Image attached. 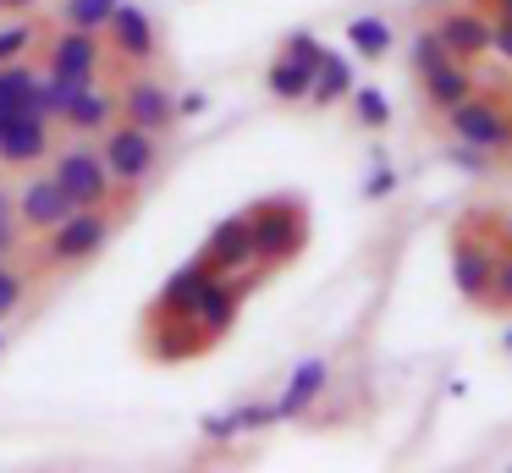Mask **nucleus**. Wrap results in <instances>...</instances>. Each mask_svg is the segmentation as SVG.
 Wrapping results in <instances>:
<instances>
[{
    "instance_id": "4be33fe9",
    "label": "nucleus",
    "mask_w": 512,
    "mask_h": 473,
    "mask_svg": "<svg viewBox=\"0 0 512 473\" xmlns=\"http://www.w3.org/2000/svg\"><path fill=\"white\" fill-rule=\"evenodd\" d=\"M34 88H39V66L28 61H0V116L34 110Z\"/></svg>"
},
{
    "instance_id": "39448f33",
    "label": "nucleus",
    "mask_w": 512,
    "mask_h": 473,
    "mask_svg": "<svg viewBox=\"0 0 512 473\" xmlns=\"http://www.w3.org/2000/svg\"><path fill=\"white\" fill-rule=\"evenodd\" d=\"M39 72L72 77V83H100L111 72V50H105L100 33L61 22L56 33H39Z\"/></svg>"
},
{
    "instance_id": "423d86ee",
    "label": "nucleus",
    "mask_w": 512,
    "mask_h": 473,
    "mask_svg": "<svg viewBox=\"0 0 512 473\" xmlns=\"http://www.w3.org/2000/svg\"><path fill=\"white\" fill-rule=\"evenodd\" d=\"M441 116H446V127H452V138L479 143V149H490V154L512 149V110H507V99L490 94V88H474V94L457 99Z\"/></svg>"
},
{
    "instance_id": "a211bd4d",
    "label": "nucleus",
    "mask_w": 512,
    "mask_h": 473,
    "mask_svg": "<svg viewBox=\"0 0 512 473\" xmlns=\"http://www.w3.org/2000/svg\"><path fill=\"white\" fill-rule=\"evenodd\" d=\"M210 264L193 253L188 264H177V270L166 275V286H160V297H155V314H193V303H199V292H204V281H210Z\"/></svg>"
},
{
    "instance_id": "58836bf2",
    "label": "nucleus",
    "mask_w": 512,
    "mask_h": 473,
    "mask_svg": "<svg viewBox=\"0 0 512 473\" xmlns=\"http://www.w3.org/2000/svg\"><path fill=\"white\" fill-rule=\"evenodd\" d=\"M28 6H39V0H0V11H28Z\"/></svg>"
},
{
    "instance_id": "0eeeda50",
    "label": "nucleus",
    "mask_w": 512,
    "mask_h": 473,
    "mask_svg": "<svg viewBox=\"0 0 512 473\" xmlns=\"http://www.w3.org/2000/svg\"><path fill=\"white\" fill-rule=\"evenodd\" d=\"M105 50H111V66H127V72H138V66H149L160 55V28L155 17H149L144 6H133V0H122V6L111 11V22L100 28Z\"/></svg>"
},
{
    "instance_id": "b1692460",
    "label": "nucleus",
    "mask_w": 512,
    "mask_h": 473,
    "mask_svg": "<svg viewBox=\"0 0 512 473\" xmlns=\"http://www.w3.org/2000/svg\"><path fill=\"white\" fill-rule=\"evenodd\" d=\"M347 105H353V121L364 132H386L391 127V99L380 94V88L369 83H353V94H347Z\"/></svg>"
},
{
    "instance_id": "f3484780",
    "label": "nucleus",
    "mask_w": 512,
    "mask_h": 473,
    "mask_svg": "<svg viewBox=\"0 0 512 473\" xmlns=\"http://www.w3.org/2000/svg\"><path fill=\"white\" fill-rule=\"evenodd\" d=\"M325 385H331V363H325V358H303L298 369H292L287 391L276 396V418H281V424H287V418H309L314 402L325 396Z\"/></svg>"
},
{
    "instance_id": "79ce46f5",
    "label": "nucleus",
    "mask_w": 512,
    "mask_h": 473,
    "mask_svg": "<svg viewBox=\"0 0 512 473\" xmlns=\"http://www.w3.org/2000/svg\"><path fill=\"white\" fill-rule=\"evenodd\" d=\"M507 110H512V94H507Z\"/></svg>"
},
{
    "instance_id": "412c9836",
    "label": "nucleus",
    "mask_w": 512,
    "mask_h": 473,
    "mask_svg": "<svg viewBox=\"0 0 512 473\" xmlns=\"http://www.w3.org/2000/svg\"><path fill=\"white\" fill-rule=\"evenodd\" d=\"M353 94V66H347V55L325 50L320 66H314V83H309V105H342V99Z\"/></svg>"
},
{
    "instance_id": "bb28decb",
    "label": "nucleus",
    "mask_w": 512,
    "mask_h": 473,
    "mask_svg": "<svg viewBox=\"0 0 512 473\" xmlns=\"http://www.w3.org/2000/svg\"><path fill=\"white\" fill-rule=\"evenodd\" d=\"M485 308L512 314V248H496V275H490V303Z\"/></svg>"
},
{
    "instance_id": "f704fd0d",
    "label": "nucleus",
    "mask_w": 512,
    "mask_h": 473,
    "mask_svg": "<svg viewBox=\"0 0 512 473\" xmlns=\"http://www.w3.org/2000/svg\"><path fill=\"white\" fill-rule=\"evenodd\" d=\"M490 50H496L501 61H512V17H496V22H490Z\"/></svg>"
},
{
    "instance_id": "aec40b11",
    "label": "nucleus",
    "mask_w": 512,
    "mask_h": 473,
    "mask_svg": "<svg viewBox=\"0 0 512 473\" xmlns=\"http://www.w3.org/2000/svg\"><path fill=\"white\" fill-rule=\"evenodd\" d=\"M309 83H314V66L298 61V55H287V50L265 66V88H270V99H281V105H303V99H309Z\"/></svg>"
},
{
    "instance_id": "473e14b6",
    "label": "nucleus",
    "mask_w": 512,
    "mask_h": 473,
    "mask_svg": "<svg viewBox=\"0 0 512 473\" xmlns=\"http://www.w3.org/2000/svg\"><path fill=\"white\" fill-rule=\"evenodd\" d=\"M287 55H298V61H309V66H320V55H325V44L314 39V33H292L287 44H281Z\"/></svg>"
},
{
    "instance_id": "72a5a7b5",
    "label": "nucleus",
    "mask_w": 512,
    "mask_h": 473,
    "mask_svg": "<svg viewBox=\"0 0 512 473\" xmlns=\"http://www.w3.org/2000/svg\"><path fill=\"white\" fill-rule=\"evenodd\" d=\"M204 440H215V446H221V440H237L232 407H226V413H210V418H204Z\"/></svg>"
},
{
    "instance_id": "e433bc0d",
    "label": "nucleus",
    "mask_w": 512,
    "mask_h": 473,
    "mask_svg": "<svg viewBox=\"0 0 512 473\" xmlns=\"http://www.w3.org/2000/svg\"><path fill=\"white\" fill-rule=\"evenodd\" d=\"M490 226H496V248H512V215H496Z\"/></svg>"
},
{
    "instance_id": "9d476101",
    "label": "nucleus",
    "mask_w": 512,
    "mask_h": 473,
    "mask_svg": "<svg viewBox=\"0 0 512 473\" xmlns=\"http://www.w3.org/2000/svg\"><path fill=\"white\" fill-rule=\"evenodd\" d=\"M116 116L166 138V132L177 127V94H171L160 77H149V72H127L122 88H116Z\"/></svg>"
},
{
    "instance_id": "ddd939ff",
    "label": "nucleus",
    "mask_w": 512,
    "mask_h": 473,
    "mask_svg": "<svg viewBox=\"0 0 512 473\" xmlns=\"http://www.w3.org/2000/svg\"><path fill=\"white\" fill-rule=\"evenodd\" d=\"M12 209H17L23 237H45V231L56 226V220H67L78 204H72V193L50 171H28V182L12 193Z\"/></svg>"
},
{
    "instance_id": "6ab92c4d",
    "label": "nucleus",
    "mask_w": 512,
    "mask_h": 473,
    "mask_svg": "<svg viewBox=\"0 0 512 473\" xmlns=\"http://www.w3.org/2000/svg\"><path fill=\"white\" fill-rule=\"evenodd\" d=\"M419 88L430 99V110H452L457 99L474 94V72H468V61H441L430 72H419Z\"/></svg>"
},
{
    "instance_id": "dca6fc26",
    "label": "nucleus",
    "mask_w": 512,
    "mask_h": 473,
    "mask_svg": "<svg viewBox=\"0 0 512 473\" xmlns=\"http://www.w3.org/2000/svg\"><path fill=\"white\" fill-rule=\"evenodd\" d=\"M116 121V88L105 83H83L78 94H72V105L61 110V127L72 132V138H100L105 127Z\"/></svg>"
},
{
    "instance_id": "c85d7f7f",
    "label": "nucleus",
    "mask_w": 512,
    "mask_h": 473,
    "mask_svg": "<svg viewBox=\"0 0 512 473\" xmlns=\"http://www.w3.org/2000/svg\"><path fill=\"white\" fill-rule=\"evenodd\" d=\"M232 424H237V435H254V429H270L281 418H276V402H243V407H232Z\"/></svg>"
},
{
    "instance_id": "c756f323",
    "label": "nucleus",
    "mask_w": 512,
    "mask_h": 473,
    "mask_svg": "<svg viewBox=\"0 0 512 473\" xmlns=\"http://www.w3.org/2000/svg\"><path fill=\"white\" fill-rule=\"evenodd\" d=\"M441 61H452L446 44L435 39V28H419L413 33V72H430V66H441Z\"/></svg>"
},
{
    "instance_id": "ea45409f",
    "label": "nucleus",
    "mask_w": 512,
    "mask_h": 473,
    "mask_svg": "<svg viewBox=\"0 0 512 473\" xmlns=\"http://www.w3.org/2000/svg\"><path fill=\"white\" fill-rule=\"evenodd\" d=\"M501 352H512V325H507V330H501Z\"/></svg>"
},
{
    "instance_id": "393cba45",
    "label": "nucleus",
    "mask_w": 512,
    "mask_h": 473,
    "mask_svg": "<svg viewBox=\"0 0 512 473\" xmlns=\"http://www.w3.org/2000/svg\"><path fill=\"white\" fill-rule=\"evenodd\" d=\"M122 6V0H61V22L67 28H89V33H100L105 22H111V11Z\"/></svg>"
},
{
    "instance_id": "2f4dec72",
    "label": "nucleus",
    "mask_w": 512,
    "mask_h": 473,
    "mask_svg": "<svg viewBox=\"0 0 512 473\" xmlns=\"http://www.w3.org/2000/svg\"><path fill=\"white\" fill-rule=\"evenodd\" d=\"M369 160H375V171L364 176V198H369V204H375V198L397 193V171H391V165H386V154H369Z\"/></svg>"
},
{
    "instance_id": "5701e85b",
    "label": "nucleus",
    "mask_w": 512,
    "mask_h": 473,
    "mask_svg": "<svg viewBox=\"0 0 512 473\" xmlns=\"http://www.w3.org/2000/svg\"><path fill=\"white\" fill-rule=\"evenodd\" d=\"M347 44H353L358 61H386L391 44H397V28L386 17H375V11H364V17L347 22Z\"/></svg>"
},
{
    "instance_id": "f8f14e48",
    "label": "nucleus",
    "mask_w": 512,
    "mask_h": 473,
    "mask_svg": "<svg viewBox=\"0 0 512 473\" xmlns=\"http://www.w3.org/2000/svg\"><path fill=\"white\" fill-rule=\"evenodd\" d=\"M490 6L485 0H457V6H446L441 17L430 22L435 28V39L446 44V55H452V61H468L474 66L479 55H490Z\"/></svg>"
},
{
    "instance_id": "7c9ffc66",
    "label": "nucleus",
    "mask_w": 512,
    "mask_h": 473,
    "mask_svg": "<svg viewBox=\"0 0 512 473\" xmlns=\"http://www.w3.org/2000/svg\"><path fill=\"white\" fill-rule=\"evenodd\" d=\"M28 281H34V275H23V270H6V264H0V319L23 308V297H28Z\"/></svg>"
},
{
    "instance_id": "c9c22d12",
    "label": "nucleus",
    "mask_w": 512,
    "mask_h": 473,
    "mask_svg": "<svg viewBox=\"0 0 512 473\" xmlns=\"http://www.w3.org/2000/svg\"><path fill=\"white\" fill-rule=\"evenodd\" d=\"M204 110H210V94H177V121L204 116Z\"/></svg>"
},
{
    "instance_id": "6e6552de",
    "label": "nucleus",
    "mask_w": 512,
    "mask_h": 473,
    "mask_svg": "<svg viewBox=\"0 0 512 473\" xmlns=\"http://www.w3.org/2000/svg\"><path fill=\"white\" fill-rule=\"evenodd\" d=\"M259 281H265V270H259V264H248V270H237V275H210V281H204V292H199V303H193V319H199L204 336L221 341L226 330L237 325L243 297L254 292Z\"/></svg>"
},
{
    "instance_id": "7ed1b4c3",
    "label": "nucleus",
    "mask_w": 512,
    "mask_h": 473,
    "mask_svg": "<svg viewBox=\"0 0 512 473\" xmlns=\"http://www.w3.org/2000/svg\"><path fill=\"white\" fill-rule=\"evenodd\" d=\"M248 231H254V264L270 275L309 248V209L292 193L287 198H259V204L248 209Z\"/></svg>"
},
{
    "instance_id": "20e7f679",
    "label": "nucleus",
    "mask_w": 512,
    "mask_h": 473,
    "mask_svg": "<svg viewBox=\"0 0 512 473\" xmlns=\"http://www.w3.org/2000/svg\"><path fill=\"white\" fill-rule=\"evenodd\" d=\"M94 143H100V160H105V171H111V182L122 187V193H138V187L160 171V160H166L160 132L133 127V121H122V116H116Z\"/></svg>"
},
{
    "instance_id": "9b49d317",
    "label": "nucleus",
    "mask_w": 512,
    "mask_h": 473,
    "mask_svg": "<svg viewBox=\"0 0 512 473\" xmlns=\"http://www.w3.org/2000/svg\"><path fill=\"white\" fill-rule=\"evenodd\" d=\"M490 275H496V237L474 226H457L452 231V281L463 292V303L485 308L490 303Z\"/></svg>"
},
{
    "instance_id": "37998d69",
    "label": "nucleus",
    "mask_w": 512,
    "mask_h": 473,
    "mask_svg": "<svg viewBox=\"0 0 512 473\" xmlns=\"http://www.w3.org/2000/svg\"><path fill=\"white\" fill-rule=\"evenodd\" d=\"M0 264H6V253H0Z\"/></svg>"
},
{
    "instance_id": "cd10ccee",
    "label": "nucleus",
    "mask_w": 512,
    "mask_h": 473,
    "mask_svg": "<svg viewBox=\"0 0 512 473\" xmlns=\"http://www.w3.org/2000/svg\"><path fill=\"white\" fill-rule=\"evenodd\" d=\"M446 160H452L457 171H474V176H490V171H496V154L479 149V143H463V138L452 143V154H446Z\"/></svg>"
},
{
    "instance_id": "2eb2a0df",
    "label": "nucleus",
    "mask_w": 512,
    "mask_h": 473,
    "mask_svg": "<svg viewBox=\"0 0 512 473\" xmlns=\"http://www.w3.org/2000/svg\"><path fill=\"white\" fill-rule=\"evenodd\" d=\"M199 259L210 264L215 275H237V270H248V264H254V231H248V209H243V215L215 220L210 237H204V248H199Z\"/></svg>"
},
{
    "instance_id": "4468645a",
    "label": "nucleus",
    "mask_w": 512,
    "mask_h": 473,
    "mask_svg": "<svg viewBox=\"0 0 512 473\" xmlns=\"http://www.w3.org/2000/svg\"><path fill=\"white\" fill-rule=\"evenodd\" d=\"M215 341L199 330V319L193 314H149L144 319V352L155 363H188L199 358V352H210Z\"/></svg>"
},
{
    "instance_id": "1a4fd4ad",
    "label": "nucleus",
    "mask_w": 512,
    "mask_h": 473,
    "mask_svg": "<svg viewBox=\"0 0 512 473\" xmlns=\"http://www.w3.org/2000/svg\"><path fill=\"white\" fill-rule=\"evenodd\" d=\"M56 154V121L39 110H17L0 116V165L6 171H39Z\"/></svg>"
},
{
    "instance_id": "f03ea898",
    "label": "nucleus",
    "mask_w": 512,
    "mask_h": 473,
    "mask_svg": "<svg viewBox=\"0 0 512 473\" xmlns=\"http://www.w3.org/2000/svg\"><path fill=\"white\" fill-rule=\"evenodd\" d=\"M45 171L56 176L61 187H67L78 209H133V204H138V193H122V187L111 182V171H105L100 143H94V138L61 143V149L45 160Z\"/></svg>"
},
{
    "instance_id": "a878e982",
    "label": "nucleus",
    "mask_w": 512,
    "mask_h": 473,
    "mask_svg": "<svg viewBox=\"0 0 512 473\" xmlns=\"http://www.w3.org/2000/svg\"><path fill=\"white\" fill-rule=\"evenodd\" d=\"M34 44H39V22L28 17V11H17V22L0 28V61H23Z\"/></svg>"
},
{
    "instance_id": "4c0bfd02",
    "label": "nucleus",
    "mask_w": 512,
    "mask_h": 473,
    "mask_svg": "<svg viewBox=\"0 0 512 473\" xmlns=\"http://www.w3.org/2000/svg\"><path fill=\"white\" fill-rule=\"evenodd\" d=\"M490 6V17H512V0H485Z\"/></svg>"
},
{
    "instance_id": "f257e3e1",
    "label": "nucleus",
    "mask_w": 512,
    "mask_h": 473,
    "mask_svg": "<svg viewBox=\"0 0 512 473\" xmlns=\"http://www.w3.org/2000/svg\"><path fill=\"white\" fill-rule=\"evenodd\" d=\"M127 209H72L67 220L39 237L34 248V275H61V270H83L89 259H100L111 248L116 226H122Z\"/></svg>"
},
{
    "instance_id": "a19ab883",
    "label": "nucleus",
    "mask_w": 512,
    "mask_h": 473,
    "mask_svg": "<svg viewBox=\"0 0 512 473\" xmlns=\"http://www.w3.org/2000/svg\"><path fill=\"white\" fill-rule=\"evenodd\" d=\"M0 352H6V325H0Z\"/></svg>"
}]
</instances>
